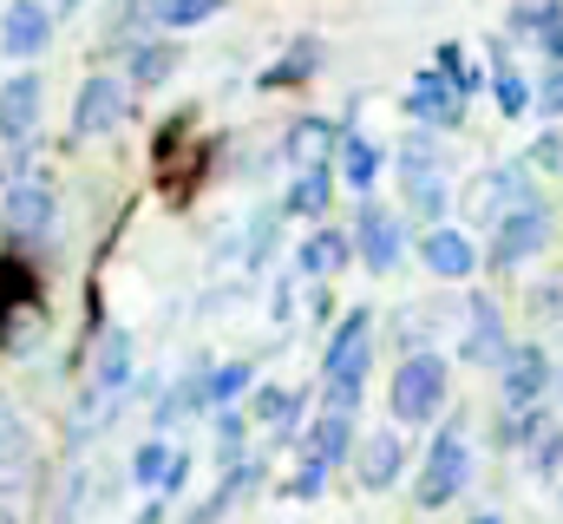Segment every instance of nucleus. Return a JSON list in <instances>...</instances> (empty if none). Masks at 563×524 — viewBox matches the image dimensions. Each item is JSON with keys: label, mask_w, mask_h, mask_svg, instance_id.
Masks as SVG:
<instances>
[{"label": "nucleus", "mask_w": 563, "mask_h": 524, "mask_svg": "<svg viewBox=\"0 0 563 524\" xmlns=\"http://www.w3.org/2000/svg\"><path fill=\"white\" fill-rule=\"evenodd\" d=\"M230 0H139V13L151 26H203V20H217Z\"/></svg>", "instance_id": "22"}, {"label": "nucleus", "mask_w": 563, "mask_h": 524, "mask_svg": "<svg viewBox=\"0 0 563 524\" xmlns=\"http://www.w3.org/2000/svg\"><path fill=\"white\" fill-rule=\"evenodd\" d=\"M295 413H301V393L295 387H256V419H263L269 433H288Z\"/></svg>", "instance_id": "26"}, {"label": "nucleus", "mask_w": 563, "mask_h": 524, "mask_svg": "<svg viewBox=\"0 0 563 524\" xmlns=\"http://www.w3.org/2000/svg\"><path fill=\"white\" fill-rule=\"evenodd\" d=\"M465 315H472V321H465V348H459V354H465L472 368H492V361L505 354V321H498V308H492L485 295H478Z\"/></svg>", "instance_id": "15"}, {"label": "nucleus", "mask_w": 563, "mask_h": 524, "mask_svg": "<svg viewBox=\"0 0 563 524\" xmlns=\"http://www.w3.org/2000/svg\"><path fill=\"white\" fill-rule=\"evenodd\" d=\"M367 361H374V315H367V308H354V315L334 328L328 354H321V387H328V406H354V400H361V387H367Z\"/></svg>", "instance_id": "1"}, {"label": "nucleus", "mask_w": 563, "mask_h": 524, "mask_svg": "<svg viewBox=\"0 0 563 524\" xmlns=\"http://www.w3.org/2000/svg\"><path fill=\"white\" fill-rule=\"evenodd\" d=\"M132 524H164V505H144V512H139Z\"/></svg>", "instance_id": "37"}, {"label": "nucleus", "mask_w": 563, "mask_h": 524, "mask_svg": "<svg viewBox=\"0 0 563 524\" xmlns=\"http://www.w3.org/2000/svg\"><path fill=\"white\" fill-rule=\"evenodd\" d=\"M125 119H132V92H125V79L92 73V79L79 86V106H73V138H106V131H119Z\"/></svg>", "instance_id": "6"}, {"label": "nucleus", "mask_w": 563, "mask_h": 524, "mask_svg": "<svg viewBox=\"0 0 563 524\" xmlns=\"http://www.w3.org/2000/svg\"><path fill=\"white\" fill-rule=\"evenodd\" d=\"M354 250H361V262H367L374 275L400 269V250H407V237H400V217H394V210H380V204H361V223H354Z\"/></svg>", "instance_id": "9"}, {"label": "nucleus", "mask_w": 563, "mask_h": 524, "mask_svg": "<svg viewBox=\"0 0 563 524\" xmlns=\"http://www.w3.org/2000/svg\"><path fill=\"white\" fill-rule=\"evenodd\" d=\"M531 446H538V472H563V426H544Z\"/></svg>", "instance_id": "34"}, {"label": "nucleus", "mask_w": 563, "mask_h": 524, "mask_svg": "<svg viewBox=\"0 0 563 524\" xmlns=\"http://www.w3.org/2000/svg\"><path fill=\"white\" fill-rule=\"evenodd\" d=\"M328 197H334V171L328 164H301V177L288 184V217H321L328 210Z\"/></svg>", "instance_id": "19"}, {"label": "nucleus", "mask_w": 563, "mask_h": 524, "mask_svg": "<svg viewBox=\"0 0 563 524\" xmlns=\"http://www.w3.org/2000/svg\"><path fill=\"white\" fill-rule=\"evenodd\" d=\"M531 164H538V171H558V164H563V138H558V131H544V138L531 144Z\"/></svg>", "instance_id": "35"}, {"label": "nucleus", "mask_w": 563, "mask_h": 524, "mask_svg": "<svg viewBox=\"0 0 563 524\" xmlns=\"http://www.w3.org/2000/svg\"><path fill=\"white\" fill-rule=\"evenodd\" d=\"M164 466H170V446L164 439H144L139 452H132V485H157Z\"/></svg>", "instance_id": "30"}, {"label": "nucleus", "mask_w": 563, "mask_h": 524, "mask_svg": "<svg viewBox=\"0 0 563 524\" xmlns=\"http://www.w3.org/2000/svg\"><path fill=\"white\" fill-rule=\"evenodd\" d=\"M354 466H361V492H387V485L407 472V446H400V433H394V426L367 433V439L354 446Z\"/></svg>", "instance_id": "12"}, {"label": "nucleus", "mask_w": 563, "mask_h": 524, "mask_svg": "<svg viewBox=\"0 0 563 524\" xmlns=\"http://www.w3.org/2000/svg\"><path fill=\"white\" fill-rule=\"evenodd\" d=\"M544 243H551V210L538 197H525V204H511L492 223V269H518V262L538 256Z\"/></svg>", "instance_id": "5"}, {"label": "nucleus", "mask_w": 563, "mask_h": 524, "mask_svg": "<svg viewBox=\"0 0 563 524\" xmlns=\"http://www.w3.org/2000/svg\"><path fill=\"white\" fill-rule=\"evenodd\" d=\"M445 381H452V368H445L439 354H407V361L394 368V387H387L394 419H400V426H426V419L445 406Z\"/></svg>", "instance_id": "3"}, {"label": "nucleus", "mask_w": 563, "mask_h": 524, "mask_svg": "<svg viewBox=\"0 0 563 524\" xmlns=\"http://www.w3.org/2000/svg\"><path fill=\"white\" fill-rule=\"evenodd\" d=\"M544 387H551V354L544 348H505L498 354V393H505V406H538Z\"/></svg>", "instance_id": "10"}, {"label": "nucleus", "mask_w": 563, "mask_h": 524, "mask_svg": "<svg viewBox=\"0 0 563 524\" xmlns=\"http://www.w3.org/2000/svg\"><path fill=\"white\" fill-rule=\"evenodd\" d=\"M314 66H321V40H295L288 59H276V66L263 73V86H295V79H308Z\"/></svg>", "instance_id": "25"}, {"label": "nucleus", "mask_w": 563, "mask_h": 524, "mask_svg": "<svg viewBox=\"0 0 563 524\" xmlns=\"http://www.w3.org/2000/svg\"><path fill=\"white\" fill-rule=\"evenodd\" d=\"M492 99H498V112H505V119H525V112H531V86H525V73H518L511 59H498V66H492Z\"/></svg>", "instance_id": "24"}, {"label": "nucleus", "mask_w": 563, "mask_h": 524, "mask_svg": "<svg viewBox=\"0 0 563 524\" xmlns=\"http://www.w3.org/2000/svg\"><path fill=\"white\" fill-rule=\"evenodd\" d=\"M243 433H250V419H243V413H230V406H217V452H223V466L243 452Z\"/></svg>", "instance_id": "31"}, {"label": "nucleus", "mask_w": 563, "mask_h": 524, "mask_svg": "<svg viewBox=\"0 0 563 524\" xmlns=\"http://www.w3.org/2000/svg\"><path fill=\"white\" fill-rule=\"evenodd\" d=\"M0 524H13V512H0Z\"/></svg>", "instance_id": "41"}, {"label": "nucleus", "mask_w": 563, "mask_h": 524, "mask_svg": "<svg viewBox=\"0 0 563 524\" xmlns=\"http://www.w3.org/2000/svg\"><path fill=\"white\" fill-rule=\"evenodd\" d=\"M26 164H33V131H0V177L13 184L26 177Z\"/></svg>", "instance_id": "29"}, {"label": "nucleus", "mask_w": 563, "mask_h": 524, "mask_svg": "<svg viewBox=\"0 0 563 524\" xmlns=\"http://www.w3.org/2000/svg\"><path fill=\"white\" fill-rule=\"evenodd\" d=\"M465 479H472V446H465V426L445 419L439 439H432V452H426V466H420L413 499H420L426 512H439V505H452V499L465 492Z\"/></svg>", "instance_id": "2"}, {"label": "nucleus", "mask_w": 563, "mask_h": 524, "mask_svg": "<svg viewBox=\"0 0 563 524\" xmlns=\"http://www.w3.org/2000/svg\"><path fill=\"white\" fill-rule=\"evenodd\" d=\"M308 452L328 459V466H341V459L354 452V406H328V413L314 419V433H308Z\"/></svg>", "instance_id": "17"}, {"label": "nucleus", "mask_w": 563, "mask_h": 524, "mask_svg": "<svg viewBox=\"0 0 563 524\" xmlns=\"http://www.w3.org/2000/svg\"><path fill=\"white\" fill-rule=\"evenodd\" d=\"M256 387V374H250V361H230V368H217V374H203V393H210V406H230L236 393Z\"/></svg>", "instance_id": "28"}, {"label": "nucleus", "mask_w": 563, "mask_h": 524, "mask_svg": "<svg viewBox=\"0 0 563 524\" xmlns=\"http://www.w3.org/2000/svg\"><path fill=\"white\" fill-rule=\"evenodd\" d=\"M347 256H354V243H347L341 230H314V237L295 250V269H301V275H334V269H347Z\"/></svg>", "instance_id": "20"}, {"label": "nucleus", "mask_w": 563, "mask_h": 524, "mask_svg": "<svg viewBox=\"0 0 563 524\" xmlns=\"http://www.w3.org/2000/svg\"><path fill=\"white\" fill-rule=\"evenodd\" d=\"M334 144H341V131L328 125V119H295L288 138H282V151H288V164L301 171V164H328L334 157Z\"/></svg>", "instance_id": "16"}, {"label": "nucleus", "mask_w": 563, "mask_h": 524, "mask_svg": "<svg viewBox=\"0 0 563 524\" xmlns=\"http://www.w3.org/2000/svg\"><path fill=\"white\" fill-rule=\"evenodd\" d=\"M170 73H177V46L170 40H139L132 46V79L139 86H164Z\"/></svg>", "instance_id": "23"}, {"label": "nucleus", "mask_w": 563, "mask_h": 524, "mask_svg": "<svg viewBox=\"0 0 563 524\" xmlns=\"http://www.w3.org/2000/svg\"><path fill=\"white\" fill-rule=\"evenodd\" d=\"M0 426H7V400H0Z\"/></svg>", "instance_id": "40"}, {"label": "nucleus", "mask_w": 563, "mask_h": 524, "mask_svg": "<svg viewBox=\"0 0 563 524\" xmlns=\"http://www.w3.org/2000/svg\"><path fill=\"white\" fill-rule=\"evenodd\" d=\"M420 262L439 275V282H465V275L478 269V250H472V237H465V230L432 223V230L420 237Z\"/></svg>", "instance_id": "13"}, {"label": "nucleus", "mask_w": 563, "mask_h": 524, "mask_svg": "<svg viewBox=\"0 0 563 524\" xmlns=\"http://www.w3.org/2000/svg\"><path fill=\"white\" fill-rule=\"evenodd\" d=\"M334 157H341V177H347L354 190H374V177H380V144H374V138L347 131V138L334 144Z\"/></svg>", "instance_id": "21"}, {"label": "nucleus", "mask_w": 563, "mask_h": 524, "mask_svg": "<svg viewBox=\"0 0 563 524\" xmlns=\"http://www.w3.org/2000/svg\"><path fill=\"white\" fill-rule=\"evenodd\" d=\"M432 73H445V79H452L465 99H472V86H478V73L465 66V46H439V66H432Z\"/></svg>", "instance_id": "32"}, {"label": "nucleus", "mask_w": 563, "mask_h": 524, "mask_svg": "<svg viewBox=\"0 0 563 524\" xmlns=\"http://www.w3.org/2000/svg\"><path fill=\"white\" fill-rule=\"evenodd\" d=\"M132 387V335L125 328H106L99 348H92V393H125Z\"/></svg>", "instance_id": "14"}, {"label": "nucleus", "mask_w": 563, "mask_h": 524, "mask_svg": "<svg viewBox=\"0 0 563 524\" xmlns=\"http://www.w3.org/2000/svg\"><path fill=\"white\" fill-rule=\"evenodd\" d=\"M53 7H59V13H66V7H79V0H53Z\"/></svg>", "instance_id": "39"}, {"label": "nucleus", "mask_w": 563, "mask_h": 524, "mask_svg": "<svg viewBox=\"0 0 563 524\" xmlns=\"http://www.w3.org/2000/svg\"><path fill=\"white\" fill-rule=\"evenodd\" d=\"M472 524H505V518H492V512H485V518H472Z\"/></svg>", "instance_id": "38"}, {"label": "nucleus", "mask_w": 563, "mask_h": 524, "mask_svg": "<svg viewBox=\"0 0 563 524\" xmlns=\"http://www.w3.org/2000/svg\"><path fill=\"white\" fill-rule=\"evenodd\" d=\"M531 197V177L518 171V164H498V171H478L465 190H459V210L472 217V223H498L511 204H525Z\"/></svg>", "instance_id": "7"}, {"label": "nucleus", "mask_w": 563, "mask_h": 524, "mask_svg": "<svg viewBox=\"0 0 563 524\" xmlns=\"http://www.w3.org/2000/svg\"><path fill=\"white\" fill-rule=\"evenodd\" d=\"M321 485H328V459H314V452H308V459H301V472H295V485H288V492H295V499H321Z\"/></svg>", "instance_id": "33"}, {"label": "nucleus", "mask_w": 563, "mask_h": 524, "mask_svg": "<svg viewBox=\"0 0 563 524\" xmlns=\"http://www.w3.org/2000/svg\"><path fill=\"white\" fill-rule=\"evenodd\" d=\"M407 204L420 210L426 223H439V217H445V177H439V171H413V177H407Z\"/></svg>", "instance_id": "27"}, {"label": "nucleus", "mask_w": 563, "mask_h": 524, "mask_svg": "<svg viewBox=\"0 0 563 524\" xmlns=\"http://www.w3.org/2000/svg\"><path fill=\"white\" fill-rule=\"evenodd\" d=\"M40 79L33 73H20V79H7L0 86V131H33L40 125Z\"/></svg>", "instance_id": "18"}, {"label": "nucleus", "mask_w": 563, "mask_h": 524, "mask_svg": "<svg viewBox=\"0 0 563 524\" xmlns=\"http://www.w3.org/2000/svg\"><path fill=\"white\" fill-rule=\"evenodd\" d=\"M0 230H7L13 243H53V230H59V197H53V184L13 177L7 197H0Z\"/></svg>", "instance_id": "4"}, {"label": "nucleus", "mask_w": 563, "mask_h": 524, "mask_svg": "<svg viewBox=\"0 0 563 524\" xmlns=\"http://www.w3.org/2000/svg\"><path fill=\"white\" fill-rule=\"evenodd\" d=\"M538 112H551V119L563 112V66L551 73V79H544V92H538Z\"/></svg>", "instance_id": "36"}, {"label": "nucleus", "mask_w": 563, "mask_h": 524, "mask_svg": "<svg viewBox=\"0 0 563 524\" xmlns=\"http://www.w3.org/2000/svg\"><path fill=\"white\" fill-rule=\"evenodd\" d=\"M46 40H53V7L46 0H7L0 7V53L7 59H33V53H46Z\"/></svg>", "instance_id": "8"}, {"label": "nucleus", "mask_w": 563, "mask_h": 524, "mask_svg": "<svg viewBox=\"0 0 563 524\" xmlns=\"http://www.w3.org/2000/svg\"><path fill=\"white\" fill-rule=\"evenodd\" d=\"M407 112L420 119V125H439V131H452L459 119H465V92L445 79V73H420L413 86H407Z\"/></svg>", "instance_id": "11"}]
</instances>
